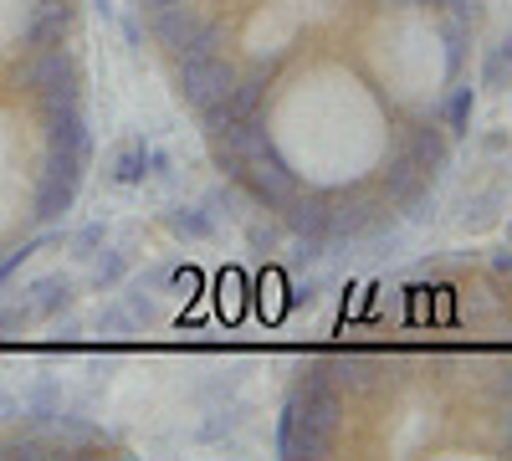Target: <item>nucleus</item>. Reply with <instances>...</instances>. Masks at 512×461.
Wrapping results in <instances>:
<instances>
[{
    "instance_id": "f257e3e1",
    "label": "nucleus",
    "mask_w": 512,
    "mask_h": 461,
    "mask_svg": "<svg viewBox=\"0 0 512 461\" xmlns=\"http://www.w3.org/2000/svg\"><path fill=\"white\" fill-rule=\"evenodd\" d=\"M338 415H344V395L333 390L328 369L308 364L282 400L277 415V456L282 461H303V456H328L338 436Z\"/></svg>"
},
{
    "instance_id": "f03ea898",
    "label": "nucleus",
    "mask_w": 512,
    "mask_h": 461,
    "mask_svg": "<svg viewBox=\"0 0 512 461\" xmlns=\"http://www.w3.org/2000/svg\"><path fill=\"white\" fill-rule=\"evenodd\" d=\"M21 82L41 98V113H57V108H77L82 103V72L62 47L47 52H31V67L21 72Z\"/></svg>"
},
{
    "instance_id": "7ed1b4c3",
    "label": "nucleus",
    "mask_w": 512,
    "mask_h": 461,
    "mask_svg": "<svg viewBox=\"0 0 512 461\" xmlns=\"http://www.w3.org/2000/svg\"><path fill=\"white\" fill-rule=\"evenodd\" d=\"M236 185H246V195L256 200V205H267V211H282V205L297 195V175H292V164L267 144L262 154H251L246 159V170H241V180Z\"/></svg>"
},
{
    "instance_id": "20e7f679",
    "label": "nucleus",
    "mask_w": 512,
    "mask_h": 461,
    "mask_svg": "<svg viewBox=\"0 0 512 461\" xmlns=\"http://www.w3.org/2000/svg\"><path fill=\"white\" fill-rule=\"evenodd\" d=\"M236 82V67L221 57V52H210V57H185L175 62V88L190 108H205V103H216L226 98V88Z\"/></svg>"
},
{
    "instance_id": "39448f33",
    "label": "nucleus",
    "mask_w": 512,
    "mask_h": 461,
    "mask_svg": "<svg viewBox=\"0 0 512 461\" xmlns=\"http://www.w3.org/2000/svg\"><path fill=\"white\" fill-rule=\"evenodd\" d=\"M282 221L297 241H313V246H328V221H333V200L323 190H297L287 205H282Z\"/></svg>"
},
{
    "instance_id": "423d86ee",
    "label": "nucleus",
    "mask_w": 512,
    "mask_h": 461,
    "mask_svg": "<svg viewBox=\"0 0 512 461\" xmlns=\"http://www.w3.org/2000/svg\"><path fill=\"white\" fill-rule=\"evenodd\" d=\"M47 154H62L77 164L93 159V134H88V118H82V103L47 113Z\"/></svg>"
},
{
    "instance_id": "0eeeda50",
    "label": "nucleus",
    "mask_w": 512,
    "mask_h": 461,
    "mask_svg": "<svg viewBox=\"0 0 512 461\" xmlns=\"http://www.w3.org/2000/svg\"><path fill=\"white\" fill-rule=\"evenodd\" d=\"M21 303L31 308V318H62L77 303V282L67 272H41L36 282L21 287Z\"/></svg>"
},
{
    "instance_id": "6e6552de",
    "label": "nucleus",
    "mask_w": 512,
    "mask_h": 461,
    "mask_svg": "<svg viewBox=\"0 0 512 461\" xmlns=\"http://www.w3.org/2000/svg\"><path fill=\"white\" fill-rule=\"evenodd\" d=\"M77 180L57 175V170H41V185H36V205H31V221L36 226H57L72 205H77Z\"/></svg>"
},
{
    "instance_id": "1a4fd4ad",
    "label": "nucleus",
    "mask_w": 512,
    "mask_h": 461,
    "mask_svg": "<svg viewBox=\"0 0 512 461\" xmlns=\"http://www.w3.org/2000/svg\"><path fill=\"white\" fill-rule=\"evenodd\" d=\"M410 159H415V170L425 175V180H441L446 170H451V134L446 129H436V123H420V129L410 134Z\"/></svg>"
},
{
    "instance_id": "9d476101",
    "label": "nucleus",
    "mask_w": 512,
    "mask_h": 461,
    "mask_svg": "<svg viewBox=\"0 0 512 461\" xmlns=\"http://www.w3.org/2000/svg\"><path fill=\"white\" fill-rule=\"evenodd\" d=\"M384 231V211L369 200H344V205H333V221H328V241H364Z\"/></svg>"
},
{
    "instance_id": "9b49d317",
    "label": "nucleus",
    "mask_w": 512,
    "mask_h": 461,
    "mask_svg": "<svg viewBox=\"0 0 512 461\" xmlns=\"http://www.w3.org/2000/svg\"><path fill=\"white\" fill-rule=\"evenodd\" d=\"M108 180H113V185H123V190L144 185V180H149V144H144V139L118 144V149L108 154Z\"/></svg>"
},
{
    "instance_id": "f8f14e48",
    "label": "nucleus",
    "mask_w": 512,
    "mask_h": 461,
    "mask_svg": "<svg viewBox=\"0 0 512 461\" xmlns=\"http://www.w3.org/2000/svg\"><path fill=\"white\" fill-rule=\"evenodd\" d=\"M164 226H169V236H180V241H210V236H216V216L205 211V200L169 205V211H164Z\"/></svg>"
},
{
    "instance_id": "ddd939ff",
    "label": "nucleus",
    "mask_w": 512,
    "mask_h": 461,
    "mask_svg": "<svg viewBox=\"0 0 512 461\" xmlns=\"http://www.w3.org/2000/svg\"><path fill=\"white\" fill-rule=\"evenodd\" d=\"M195 26H200V16L185 6V0H180V6H169V11H154V16H149V31H154L159 47H169V57H175V52L185 47Z\"/></svg>"
},
{
    "instance_id": "4468645a",
    "label": "nucleus",
    "mask_w": 512,
    "mask_h": 461,
    "mask_svg": "<svg viewBox=\"0 0 512 461\" xmlns=\"http://www.w3.org/2000/svg\"><path fill=\"white\" fill-rule=\"evenodd\" d=\"M67 31H72V16H67V6H41V16L26 26V36H21V47L26 52H47V47H62L67 41Z\"/></svg>"
},
{
    "instance_id": "2eb2a0df",
    "label": "nucleus",
    "mask_w": 512,
    "mask_h": 461,
    "mask_svg": "<svg viewBox=\"0 0 512 461\" xmlns=\"http://www.w3.org/2000/svg\"><path fill=\"white\" fill-rule=\"evenodd\" d=\"M123 277H128V251H118V246L93 251V272H88V287L93 292H113Z\"/></svg>"
},
{
    "instance_id": "dca6fc26",
    "label": "nucleus",
    "mask_w": 512,
    "mask_h": 461,
    "mask_svg": "<svg viewBox=\"0 0 512 461\" xmlns=\"http://www.w3.org/2000/svg\"><path fill=\"white\" fill-rule=\"evenodd\" d=\"M482 88L487 93H512V41L502 36L497 47H487L482 57Z\"/></svg>"
},
{
    "instance_id": "f3484780",
    "label": "nucleus",
    "mask_w": 512,
    "mask_h": 461,
    "mask_svg": "<svg viewBox=\"0 0 512 461\" xmlns=\"http://www.w3.org/2000/svg\"><path fill=\"white\" fill-rule=\"evenodd\" d=\"M472 113H477V93L472 88H456L446 98V134L451 139H466V134H472Z\"/></svg>"
},
{
    "instance_id": "a211bd4d",
    "label": "nucleus",
    "mask_w": 512,
    "mask_h": 461,
    "mask_svg": "<svg viewBox=\"0 0 512 461\" xmlns=\"http://www.w3.org/2000/svg\"><path fill=\"white\" fill-rule=\"evenodd\" d=\"M415 180H425L420 170H415V159H410V149H395L390 154V164H384V190H390V200H400Z\"/></svg>"
},
{
    "instance_id": "6ab92c4d",
    "label": "nucleus",
    "mask_w": 512,
    "mask_h": 461,
    "mask_svg": "<svg viewBox=\"0 0 512 461\" xmlns=\"http://www.w3.org/2000/svg\"><path fill=\"white\" fill-rule=\"evenodd\" d=\"M139 328H144V323L128 313L123 303H103V308H98V333H108V339H134Z\"/></svg>"
},
{
    "instance_id": "aec40b11",
    "label": "nucleus",
    "mask_w": 512,
    "mask_h": 461,
    "mask_svg": "<svg viewBox=\"0 0 512 461\" xmlns=\"http://www.w3.org/2000/svg\"><path fill=\"white\" fill-rule=\"evenodd\" d=\"M67 246H72V257H77V262H93V251H103V246H108V221H88V226H77V231L67 236Z\"/></svg>"
},
{
    "instance_id": "412c9836",
    "label": "nucleus",
    "mask_w": 512,
    "mask_h": 461,
    "mask_svg": "<svg viewBox=\"0 0 512 461\" xmlns=\"http://www.w3.org/2000/svg\"><path fill=\"white\" fill-rule=\"evenodd\" d=\"M210 52H221V26H216V21H200V26L190 31V41L175 52V62H185V57H210Z\"/></svg>"
},
{
    "instance_id": "4be33fe9",
    "label": "nucleus",
    "mask_w": 512,
    "mask_h": 461,
    "mask_svg": "<svg viewBox=\"0 0 512 461\" xmlns=\"http://www.w3.org/2000/svg\"><path fill=\"white\" fill-rule=\"evenodd\" d=\"M118 303H123L128 313H134L139 323H149V318H154V292H149L139 277H128V282H123V298H118Z\"/></svg>"
},
{
    "instance_id": "5701e85b",
    "label": "nucleus",
    "mask_w": 512,
    "mask_h": 461,
    "mask_svg": "<svg viewBox=\"0 0 512 461\" xmlns=\"http://www.w3.org/2000/svg\"><path fill=\"white\" fill-rule=\"evenodd\" d=\"M149 180H159V185L175 180V154L159 149V144H149Z\"/></svg>"
},
{
    "instance_id": "b1692460",
    "label": "nucleus",
    "mask_w": 512,
    "mask_h": 461,
    "mask_svg": "<svg viewBox=\"0 0 512 461\" xmlns=\"http://www.w3.org/2000/svg\"><path fill=\"white\" fill-rule=\"evenodd\" d=\"M492 205H502V190H487V195H477V200H466V226L492 221Z\"/></svg>"
},
{
    "instance_id": "393cba45",
    "label": "nucleus",
    "mask_w": 512,
    "mask_h": 461,
    "mask_svg": "<svg viewBox=\"0 0 512 461\" xmlns=\"http://www.w3.org/2000/svg\"><path fill=\"white\" fill-rule=\"evenodd\" d=\"M16 421H21V395L0 390V426H16Z\"/></svg>"
},
{
    "instance_id": "a878e982",
    "label": "nucleus",
    "mask_w": 512,
    "mask_h": 461,
    "mask_svg": "<svg viewBox=\"0 0 512 461\" xmlns=\"http://www.w3.org/2000/svg\"><path fill=\"white\" fill-rule=\"evenodd\" d=\"M492 395H497V400H512V359L492 374Z\"/></svg>"
},
{
    "instance_id": "bb28decb",
    "label": "nucleus",
    "mask_w": 512,
    "mask_h": 461,
    "mask_svg": "<svg viewBox=\"0 0 512 461\" xmlns=\"http://www.w3.org/2000/svg\"><path fill=\"white\" fill-rule=\"evenodd\" d=\"M118 26H123V41H128V52H139V47H144V36H139V21H134V16H118Z\"/></svg>"
},
{
    "instance_id": "cd10ccee",
    "label": "nucleus",
    "mask_w": 512,
    "mask_h": 461,
    "mask_svg": "<svg viewBox=\"0 0 512 461\" xmlns=\"http://www.w3.org/2000/svg\"><path fill=\"white\" fill-rule=\"evenodd\" d=\"M502 451L512 456V405H507V415H502Z\"/></svg>"
},
{
    "instance_id": "c85d7f7f",
    "label": "nucleus",
    "mask_w": 512,
    "mask_h": 461,
    "mask_svg": "<svg viewBox=\"0 0 512 461\" xmlns=\"http://www.w3.org/2000/svg\"><path fill=\"white\" fill-rule=\"evenodd\" d=\"M139 6L154 16V11H169V6H180V0H139Z\"/></svg>"
},
{
    "instance_id": "c756f323",
    "label": "nucleus",
    "mask_w": 512,
    "mask_h": 461,
    "mask_svg": "<svg viewBox=\"0 0 512 461\" xmlns=\"http://www.w3.org/2000/svg\"><path fill=\"white\" fill-rule=\"evenodd\" d=\"M93 11H98L103 21H118V11H113V0H93Z\"/></svg>"
},
{
    "instance_id": "7c9ffc66",
    "label": "nucleus",
    "mask_w": 512,
    "mask_h": 461,
    "mask_svg": "<svg viewBox=\"0 0 512 461\" xmlns=\"http://www.w3.org/2000/svg\"><path fill=\"white\" fill-rule=\"evenodd\" d=\"M395 6H405V0H395ZM420 6H441V0H420Z\"/></svg>"
},
{
    "instance_id": "2f4dec72",
    "label": "nucleus",
    "mask_w": 512,
    "mask_h": 461,
    "mask_svg": "<svg viewBox=\"0 0 512 461\" xmlns=\"http://www.w3.org/2000/svg\"><path fill=\"white\" fill-rule=\"evenodd\" d=\"M507 236H512V226H507Z\"/></svg>"
},
{
    "instance_id": "473e14b6",
    "label": "nucleus",
    "mask_w": 512,
    "mask_h": 461,
    "mask_svg": "<svg viewBox=\"0 0 512 461\" xmlns=\"http://www.w3.org/2000/svg\"><path fill=\"white\" fill-rule=\"evenodd\" d=\"M507 41H512V36H507Z\"/></svg>"
}]
</instances>
